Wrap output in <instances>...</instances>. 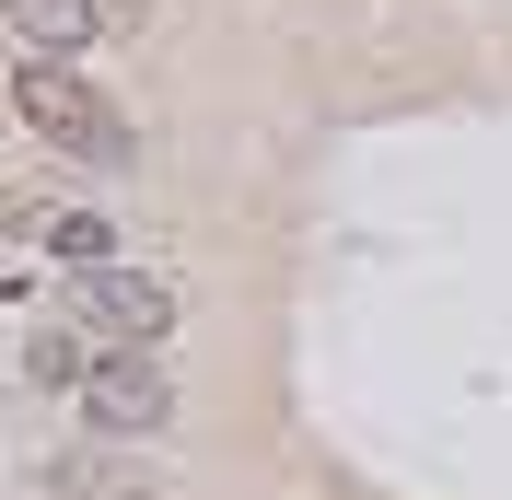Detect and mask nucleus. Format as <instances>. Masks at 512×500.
<instances>
[{
  "instance_id": "obj_1",
  "label": "nucleus",
  "mask_w": 512,
  "mask_h": 500,
  "mask_svg": "<svg viewBox=\"0 0 512 500\" xmlns=\"http://www.w3.org/2000/svg\"><path fill=\"white\" fill-rule=\"evenodd\" d=\"M12 105H24V128H35V140H59L70 163H128V117H117V94H105L94 70L24 59V70H12Z\"/></svg>"
},
{
  "instance_id": "obj_2",
  "label": "nucleus",
  "mask_w": 512,
  "mask_h": 500,
  "mask_svg": "<svg viewBox=\"0 0 512 500\" xmlns=\"http://www.w3.org/2000/svg\"><path fill=\"white\" fill-rule=\"evenodd\" d=\"M82 419H94V431H117V442L163 431V419H175V384H163V361H152V349H105L94 373H82Z\"/></svg>"
},
{
  "instance_id": "obj_3",
  "label": "nucleus",
  "mask_w": 512,
  "mask_h": 500,
  "mask_svg": "<svg viewBox=\"0 0 512 500\" xmlns=\"http://www.w3.org/2000/svg\"><path fill=\"white\" fill-rule=\"evenodd\" d=\"M82 326H94L105 349H152L163 326H175V291H163L152 268H105V280H82Z\"/></svg>"
},
{
  "instance_id": "obj_4",
  "label": "nucleus",
  "mask_w": 512,
  "mask_h": 500,
  "mask_svg": "<svg viewBox=\"0 0 512 500\" xmlns=\"http://www.w3.org/2000/svg\"><path fill=\"white\" fill-rule=\"evenodd\" d=\"M0 12H12V35H24L35 59H70L94 24H117L128 0H0Z\"/></svg>"
},
{
  "instance_id": "obj_5",
  "label": "nucleus",
  "mask_w": 512,
  "mask_h": 500,
  "mask_svg": "<svg viewBox=\"0 0 512 500\" xmlns=\"http://www.w3.org/2000/svg\"><path fill=\"white\" fill-rule=\"evenodd\" d=\"M12 221H24V233H35L47 256H59L70 280H105V268H117V233H105L94 210H12Z\"/></svg>"
},
{
  "instance_id": "obj_6",
  "label": "nucleus",
  "mask_w": 512,
  "mask_h": 500,
  "mask_svg": "<svg viewBox=\"0 0 512 500\" xmlns=\"http://www.w3.org/2000/svg\"><path fill=\"white\" fill-rule=\"evenodd\" d=\"M35 373H47V384H82V338H35Z\"/></svg>"
}]
</instances>
